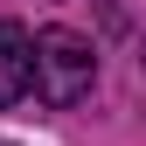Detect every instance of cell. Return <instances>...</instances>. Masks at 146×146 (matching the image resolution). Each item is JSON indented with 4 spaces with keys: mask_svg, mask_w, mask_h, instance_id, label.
<instances>
[{
    "mask_svg": "<svg viewBox=\"0 0 146 146\" xmlns=\"http://www.w3.org/2000/svg\"><path fill=\"white\" fill-rule=\"evenodd\" d=\"M90 84H98V49L77 28H42L35 35V98L42 104L70 111V104L90 98Z\"/></svg>",
    "mask_w": 146,
    "mask_h": 146,
    "instance_id": "cell-1",
    "label": "cell"
},
{
    "mask_svg": "<svg viewBox=\"0 0 146 146\" xmlns=\"http://www.w3.org/2000/svg\"><path fill=\"white\" fill-rule=\"evenodd\" d=\"M35 90V35L21 21H0V111Z\"/></svg>",
    "mask_w": 146,
    "mask_h": 146,
    "instance_id": "cell-2",
    "label": "cell"
}]
</instances>
